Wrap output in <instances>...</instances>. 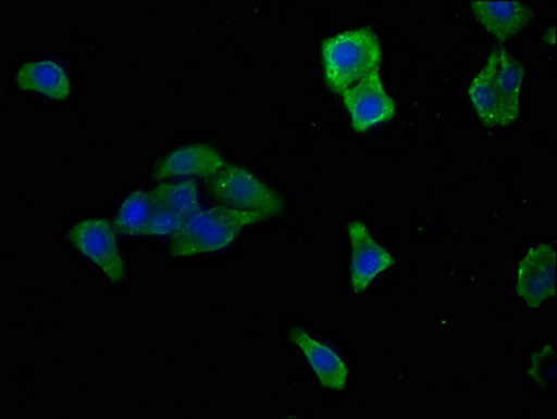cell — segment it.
I'll return each instance as SVG.
<instances>
[{"label": "cell", "mask_w": 557, "mask_h": 419, "mask_svg": "<svg viewBox=\"0 0 557 419\" xmlns=\"http://www.w3.org/2000/svg\"><path fill=\"white\" fill-rule=\"evenodd\" d=\"M226 165L222 155L216 150L209 148L207 144L185 145L173 151L159 164L156 169V179H165L174 177H190V175H199V177H213L218 170Z\"/></svg>", "instance_id": "cell-8"}, {"label": "cell", "mask_w": 557, "mask_h": 419, "mask_svg": "<svg viewBox=\"0 0 557 419\" xmlns=\"http://www.w3.org/2000/svg\"><path fill=\"white\" fill-rule=\"evenodd\" d=\"M517 292L528 308H540L556 294V252L550 245L532 247L518 267Z\"/></svg>", "instance_id": "cell-6"}, {"label": "cell", "mask_w": 557, "mask_h": 419, "mask_svg": "<svg viewBox=\"0 0 557 419\" xmlns=\"http://www.w3.org/2000/svg\"><path fill=\"white\" fill-rule=\"evenodd\" d=\"M292 340L305 353L310 367L314 369L320 382L330 390H344L348 382L349 370L344 360L329 345L312 339L306 331L295 330Z\"/></svg>", "instance_id": "cell-11"}, {"label": "cell", "mask_w": 557, "mask_h": 419, "mask_svg": "<svg viewBox=\"0 0 557 419\" xmlns=\"http://www.w3.org/2000/svg\"><path fill=\"white\" fill-rule=\"evenodd\" d=\"M469 99L479 118L488 126H508L515 124L518 114L507 105L493 79V61L488 56L485 67L471 82Z\"/></svg>", "instance_id": "cell-9"}, {"label": "cell", "mask_w": 557, "mask_h": 419, "mask_svg": "<svg viewBox=\"0 0 557 419\" xmlns=\"http://www.w3.org/2000/svg\"><path fill=\"white\" fill-rule=\"evenodd\" d=\"M493 61V79L503 99L516 114L520 115V96L524 82V67L512 60L505 50H498L491 55Z\"/></svg>", "instance_id": "cell-14"}, {"label": "cell", "mask_w": 557, "mask_h": 419, "mask_svg": "<svg viewBox=\"0 0 557 419\" xmlns=\"http://www.w3.org/2000/svg\"><path fill=\"white\" fill-rule=\"evenodd\" d=\"M154 212L151 194L136 190L122 203L115 220L116 231L125 236H146Z\"/></svg>", "instance_id": "cell-15"}, {"label": "cell", "mask_w": 557, "mask_h": 419, "mask_svg": "<svg viewBox=\"0 0 557 419\" xmlns=\"http://www.w3.org/2000/svg\"><path fill=\"white\" fill-rule=\"evenodd\" d=\"M209 189L223 207L262 212L271 216L282 212V200L275 190L238 165H224L210 177Z\"/></svg>", "instance_id": "cell-3"}, {"label": "cell", "mask_w": 557, "mask_h": 419, "mask_svg": "<svg viewBox=\"0 0 557 419\" xmlns=\"http://www.w3.org/2000/svg\"><path fill=\"white\" fill-rule=\"evenodd\" d=\"M321 53L326 82L339 94L380 72L383 58L377 34L368 27L336 34L322 42Z\"/></svg>", "instance_id": "cell-1"}, {"label": "cell", "mask_w": 557, "mask_h": 419, "mask_svg": "<svg viewBox=\"0 0 557 419\" xmlns=\"http://www.w3.org/2000/svg\"><path fill=\"white\" fill-rule=\"evenodd\" d=\"M271 214L213 207L199 212L174 233L170 252L173 256H194L232 245L244 227L268 220Z\"/></svg>", "instance_id": "cell-2"}, {"label": "cell", "mask_w": 557, "mask_h": 419, "mask_svg": "<svg viewBox=\"0 0 557 419\" xmlns=\"http://www.w3.org/2000/svg\"><path fill=\"white\" fill-rule=\"evenodd\" d=\"M150 194L156 207L177 214L185 223L199 213L198 188L194 180L163 183Z\"/></svg>", "instance_id": "cell-13"}, {"label": "cell", "mask_w": 557, "mask_h": 419, "mask_svg": "<svg viewBox=\"0 0 557 419\" xmlns=\"http://www.w3.org/2000/svg\"><path fill=\"white\" fill-rule=\"evenodd\" d=\"M185 221L177 214L169 212V210L156 207L154 216L149 224L146 236H168L175 233L183 228Z\"/></svg>", "instance_id": "cell-16"}, {"label": "cell", "mask_w": 557, "mask_h": 419, "mask_svg": "<svg viewBox=\"0 0 557 419\" xmlns=\"http://www.w3.org/2000/svg\"><path fill=\"white\" fill-rule=\"evenodd\" d=\"M351 126L358 134H364L374 126L394 118L397 105L381 80L380 72L371 73L366 79L342 92Z\"/></svg>", "instance_id": "cell-4"}, {"label": "cell", "mask_w": 557, "mask_h": 419, "mask_svg": "<svg viewBox=\"0 0 557 419\" xmlns=\"http://www.w3.org/2000/svg\"><path fill=\"white\" fill-rule=\"evenodd\" d=\"M70 240L111 281L125 279V265L116 245L114 228L104 218H90L77 224L70 233Z\"/></svg>", "instance_id": "cell-5"}, {"label": "cell", "mask_w": 557, "mask_h": 419, "mask_svg": "<svg viewBox=\"0 0 557 419\" xmlns=\"http://www.w3.org/2000/svg\"><path fill=\"white\" fill-rule=\"evenodd\" d=\"M348 232L351 243V287L356 292H363L394 265V259L388 251L374 241L363 223H349Z\"/></svg>", "instance_id": "cell-7"}, {"label": "cell", "mask_w": 557, "mask_h": 419, "mask_svg": "<svg viewBox=\"0 0 557 419\" xmlns=\"http://www.w3.org/2000/svg\"><path fill=\"white\" fill-rule=\"evenodd\" d=\"M478 22L498 41H506L524 30L531 21L530 9L521 2H471Z\"/></svg>", "instance_id": "cell-10"}, {"label": "cell", "mask_w": 557, "mask_h": 419, "mask_svg": "<svg viewBox=\"0 0 557 419\" xmlns=\"http://www.w3.org/2000/svg\"><path fill=\"white\" fill-rule=\"evenodd\" d=\"M16 81L23 90H33L52 100H66L71 94V80L66 72L53 61L24 63Z\"/></svg>", "instance_id": "cell-12"}]
</instances>
